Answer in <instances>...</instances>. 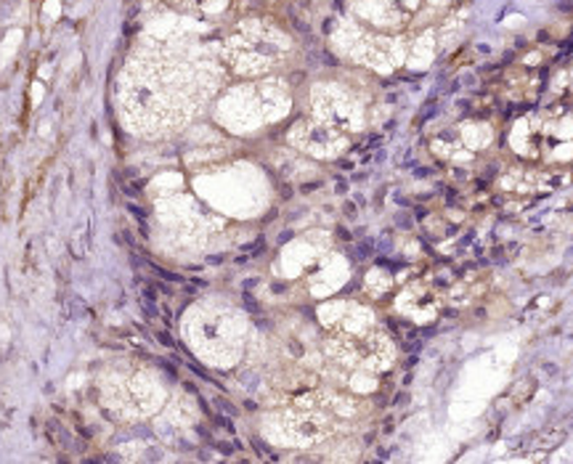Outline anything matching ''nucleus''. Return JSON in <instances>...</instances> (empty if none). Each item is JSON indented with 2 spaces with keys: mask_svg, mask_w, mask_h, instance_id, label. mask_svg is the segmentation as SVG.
I'll list each match as a JSON object with an SVG mask.
<instances>
[{
  "mask_svg": "<svg viewBox=\"0 0 573 464\" xmlns=\"http://www.w3.org/2000/svg\"><path fill=\"white\" fill-rule=\"evenodd\" d=\"M197 348L213 363H232L242 348V321L232 310H200L197 314Z\"/></svg>",
  "mask_w": 573,
  "mask_h": 464,
  "instance_id": "1",
  "label": "nucleus"
},
{
  "mask_svg": "<svg viewBox=\"0 0 573 464\" xmlns=\"http://www.w3.org/2000/svg\"><path fill=\"white\" fill-rule=\"evenodd\" d=\"M399 310L404 316L414 318V321L425 324L436 318L438 300L431 289L423 287V284H412V287L399 297Z\"/></svg>",
  "mask_w": 573,
  "mask_h": 464,
  "instance_id": "2",
  "label": "nucleus"
},
{
  "mask_svg": "<svg viewBox=\"0 0 573 464\" xmlns=\"http://www.w3.org/2000/svg\"><path fill=\"white\" fill-rule=\"evenodd\" d=\"M489 141H491V130L486 128V125H473L470 130H465V138H463V144H465L470 151L484 149V146L489 144Z\"/></svg>",
  "mask_w": 573,
  "mask_h": 464,
  "instance_id": "3",
  "label": "nucleus"
}]
</instances>
